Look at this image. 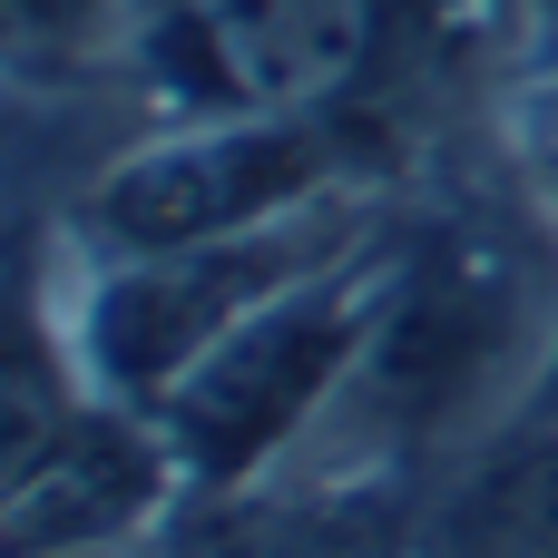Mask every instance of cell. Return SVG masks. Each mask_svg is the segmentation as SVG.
Here are the masks:
<instances>
[{
	"label": "cell",
	"mask_w": 558,
	"mask_h": 558,
	"mask_svg": "<svg viewBox=\"0 0 558 558\" xmlns=\"http://www.w3.org/2000/svg\"><path fill=\"white\" fill-rule=\"evenodd\" d=\"M530 255L500 226H441L422 235L402 265H383L373 294V333L353 383L373 392L383 432H451L471 422V402L530 353Z\"/></svg>",
	"instance_id": "obj_1"
},
{
	"label": "cell",
	"mask_w": 558,
	"mask_h": 558,
	"mask_svg": "<svg viewBox=\"0 0 558 558\" xmlns=\"http://www.w3.org/2000/svg\"><path fill=\"white\" fill-rule=\"evenodd\" d=\"M373 294H383V275H304V284H284L275 304H255L167 402H157V422H167V451L196 471V481H245L265 451H284L304 422H314V402L333 392V383H353V363H363V333H373Z\"/></svg>",
	"instance_id": "obj_2"
},
{
	"label": "cell",
	"mask_w": 558,
	"mask_h": 558,
	"mask_svg": "<svg viewBox=\"0 0 558 558\" xmlns=\"http://www.w3.org/2000/svg\"><path fill=\"white\" fill-rule=\"evenodd\" d=\"M333 137L324 118H186L177 137L118 157L88 196V226L118 255H177V245H226L304 216L324 196Z\"/></svg>",
	"instance_id": "obj_3"
},
{
	"label": "cell",
	"mask_w": 558,
	"mask_h": 558,
	"mask_svg": "<svg viewBox=\"0 0 558 558\" xmlns=\"http://www.w3.org/2000/svg\"><path fill=\"white\" fill-rule=\"evenodd\" d=\"M147 59L186 118H314L333 108L383 29V0H137Z\"/></svg>",
	"instance_id": "obj_4"
},
{
	"label": "cell",
	"mask_w": 558,
	"mask_h": 558,
	"mask_svg": "<svg viewBox=\"0 0 558 558\" xmlns=\"http://www.w3.org/2000/svg\"><path fill=\"white\" fill-rule=\"evenodd\" d=\"M441 558H558V441L500 451L461 490V510L441 530Z\"/></svg>",
	"instance_id": "obj_5"
},
{
	"label": "cell",
	"mask_w": 558,
	"mask_h": 558,
	"mask_svg": "<svg viewBox=\"0 0 558 558\" xmlns=\"http://www.w3.org/2000/svg\"><path fill=\"white\" fill-rule=\"evenodd\" d=\"M108 10L118 0H10V29H20V49H49V39H88Z\"/></svg>",
	"instance_id": "obj_6"
}]
</instances>
